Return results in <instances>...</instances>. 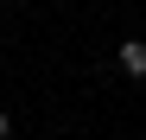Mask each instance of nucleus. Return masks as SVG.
Returning a JSON list of instances; mask_svg holds the SVG:
<instances>
[{
  "mask_svg": "<svg viewBox=\"0 0 146 140\" xmlns=\"http://www.w3.org/2000/svg\"><path fill=\"white\" fill-rule=\"evenodd\" d=\"M114 57H121V70H127V77H146V45H140V38L114 45Z\"/></svg>",
  "mask_w": 146,
  "mask_h": 140,
  "instance_id": "nucleus-1",
  "label": "nucleus"
},
{
  "mask_svg": "<svg viewBox=\"0 0 146 140\" xmlns=\"http://www.w3.org/2000/svg\"><path fill=\"white\" fill-rule=\"evenodd\" d=\"M7 134H13V115H7V108H0V140H7Z\"/></svg>",
  "mask_w": 146,
  "mask_h": 140,
  "instance_id": "nucleus-2",
  "label": "nucleus"
}]
</instances>
